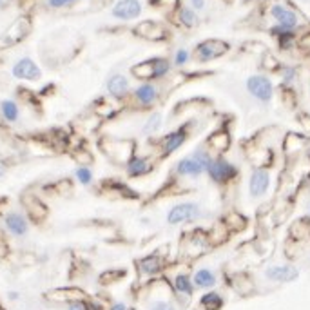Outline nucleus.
I'll list each match as a JSON object with an SVG mask.
<instances>
[{
  "label": "nucleus",
  "instance_id": "nucleus-25",
  "mask_svg": "<svg viewBox=\"0 0 310 310\" xmlns=\"http://www.w3.org/2000/svg\"><path fill=\"white\" fill-rule=\"evenodd\" d=\"M214 276L209 272V270H198L196 276H194V283H196L198 287H212L214 285Z\"/></svg>",
  "mask_w": 310,
  "mask_h": 310
},
{
  "label": "nucleus",
  "instance_id": "nucleus-27",
  "mask_svg": "<svg viewBox=\"0 0 310 310\" xmlns=\"http://www.w3.org/2000/svg\"><path fill=\"white\" fill-rule=\"evenodd\" d=\"M160 127H162V114L160 113H154L147 120V124H145V127H144V131H145L147 134H151V133H156L158 131Z\"/></svg>",
  "mask_w": 310,
  "mask_h": 310
},
{
  "label": "nucleus",
  "instance_id": "nucleus-8",
  "mask_svg": "<svg viewBox=\"0 0 310 310\" xmlns=\"http://www.w3.org/2000/svg\"><path fill=\"white\" fill-rule=\"evenodd\" d=\"M209 174L210 178L214 180V182H218V184H223V182H228V180H232V178L238 174V171H236L234 165H230L228 162H225V160H216V162H212L209 167Z\"/></svg>",
  "mask_w": 310,
  "mask_h": 310
},
{
  "label": "nucleus",
  "instance_id": "nucleus-1",
  "mask_svg": "<svg viewBox=\"0 0 310 310\" xmlns=\"http://www.w3.org/2000/svg\"><path fill=\"white\" fill-rule=\"evenodd\" d=\"M31 33V20L29 17H20L11 24V27L7 29L2 37H0V49H6L11 45H17L22 42L27 35Z\"/></svg>",
  "mask_w": 310,
  "mask_h": 310
},
{
  "label": "nucleus",
  "instance_id": "nucleus-40",
  "mask_svg": "<svg viewBox=\"0 0 310 310\" xmlns=\"http://www.w3.org/2000/svg\"><path fill=\"white\" fill-rule=\"evenodd\" d=\"M0 310H4V309H2V307H0Z\"/></svg>",
  "mask_w": 310,
  "mask_h": 310
},
{
  "label": "nucleus",
  "instance_id": "nucleus-15",
  "mask_svg": "<svg viewBox=\"0 0 310 310\" xmlns=\"http://www.w3.org/2000/svg\"><path fill=\"white\" fill-rule=\"evenodd\" d=\"M272 17L279 22V25L283 27V29H292V27H296L298 24V17H296V13L290 11V9H287L283 6H274L272 7Z\"/></svg>",
  "mask_w": 310,
  "mask_h": 310
},
{
  "label": "nucleus",
  "instance_id": "nucleus-11",
  "mask_svg": "<svg viewBox=\"0 0 310 310\" xmlns=\"http://www.w3.org/2000/svg\"><path fill=\"white\" fill-rule=\"evenodd\" d=\"M13 75L17 78H22V80H38L40 78V69L38 65L29 58H22L15 63L13 67Z\"/></svg>",
  "mask_w": 310,
  "mask_h": 310
},
{
  "label": "nucleus",
  "instance_id": "nucleus-31",
  "mask_svg": "<svg viewBox=\"0 0 310 310\" xmlns=\"http://www.w3.org/2000/svg\"><path fill=\"white\" fill-rule=\"evenodd\" d=\"M76 176H78V180L82 182L83 185H87L89 182H91V178H93V174H91V171H89L87 167H80L78 171H76Z\"/></svg>",
  "mask_w": 310,
  "mask_h": 310
},
{
  "label": "nucleus",
  "instance_id": "nucleus-19",
  "mask_svg": "<svg viewBox=\"0 0 310 310\" xmlns=\"http://www.w3.org/2000/svg\"><path fill=\"white\" fill-rule=\"evenodd\" d=\"M127 87H129V83H127V80L122 75H114L107 83L109 93H111L113 96H116V98H120V96L125 95Z\"/></svg>",
  "mask_w": 310,
  "mask_h": 310
},
{
  "label": "nucleus",
  "instance_id": "nucleus-6",
  "mask_svg": "<svg viewBox=\"0 0 310 310\" xmlns=\"http://www.w3.org/2000/svg\"><path fill=\"white\" fill-rule=\"evenodd\" d=\"M247 89L261 102H269L272 98V83L265 76H250L247 80Z\"/></svg>",
  "mask_w": 310,
  "mask_h": 310
},
{
  "label": "nucleus",
  "instance_id": "nucleus-9",
  "mask_svg": "<svg viewBox=\"0 0 310 310\" xmlns=\"http://www.w3.org/2000/svg\"><path fill=\"white\" fill-rule=\"evenodd\" d=\"M22 205L25 207L29 218H31L35 223H42L45 220V216H47V207H45L44 203L40 202L37 196L25 194V196L22 198Z\"/></svg>",
  "mask_w": 310,
  "mask_h": 310
},
{
  "label": "nucleus",
  "instance_id": "nucleus-34",
  "mask_svg": "<svg viewBox=\"0 0 310 310\" xmlns=\"http://www.w3.org/2000/svg\"><path fill=\"white\" fill-rule=\"evenodd\" d=\"M152 310H174L171 307V305H167V303H156L154 307H152Z\"/></svg>",
  "mask_w": 310,
  "mask_h": 310
},
{
  "label": "nucleus",
  "instance_id": "nucleus-32",
  "mask_svg": "<svg viewBox=\"0 0 310 310\" xmlns=\"http://www.w3.org/2000/svg\"><path fill=\"white\" fill-rule=\"evenodd\" d=\"M187 60H189V53H187L185 49L178 51V53H176V65H184Z\"/></svg>",
  "mask_w": 310,
  "mask_h": 310
},
{
  "label": "nucleus",
  "instance_id": "nucleus-2",
  "mask_svg": "<svg viewBox=\"0 0 310 310\" xmlns=\"http://www.w3.org/2000/svg\"><path fill=\"white\" fill-rule=\"evenodd\" d=\"M169 71V62L165 58H152V60H145V62L134 65L131 73L136 78L142 80H151V78H160Z\"/></svg>",
  "mask_w": 310,
  "mask_h": 310
},
{
  "label": "nucleus",
  "instance_id": "nucleus-16",
  "mask_svg": "<svg viewBox=\"0 0 310 310\" xmlns=\"http://www.w3.org/2000/svg\"><path fill=\"white\" fill-rule=\"evenodd\" d=\"M203 171L205 169L194 158H185L178 164V172L184 174V176H200Z\"/></svg>",
  "mask_w": 310,
  "mask_h": 310
},
{
  "label": "nucleus",
  "instance_id": "nucleus-35",
  "mask_svg": "<svg viewBox=\"0 0 310 310\" xmlns=\"http://www.w3.org/2000/svg\"><path fill=\"white\" fill-rule=\"evenodd\" d=\"M190 4H192L194 9H202L205 6V0H190Z\"/></svg>",
  "mask_w": 310,
  "mask_h": 310
},
{
  "label": "nucleus",
  "instance_id": "nucleus-7",
  "mask_svg": "<svg viewBox=\"0 0 310 310\" xmlns=\"http://www.w3.org/2000/svg\"><path fill=\"white\" fill-rule=\"evenodd\" d=\"M198 214H200V212H198V207L194 203H182V205L172 207L169 216H167V222L171 223V225H176V223L190 222V220H194Z\"/></svg>",
  "mask_w": 310,
  "mask_h": 310
},
{
  "label": "nucleus",
  "instance_id": "nucleus-39",
  "mask_svg": "<svg viewBox=\"0 0 310 310\" xmlns=\"http://www.w3.org/2000/svg\"><path fill=\"white\" fill-rule=\"evenodd\" d=\"M0 6H2V0H0Z\"/></svg>",
  "mask_w": 310,
  "mask_h": 310
},
{
  "label": "nucleus",
  "instance_id": "nucleus-24",
  "mask_svg": "<svg viewBox=\"0 0 310 310\" xmlns=\"http://www.w3.org/2000/svg\"><path fill=\"white\" fill-rule=\"evenodd\" d=\"M202 305L207 310H218L223 305V299L216 292H210V294H205L202 298Z\"/></svg>",
  "mask_w": 310,
  "mask_h": 310
},
{
  "label": "nucleus",
  "instance_id": "nucleus-30",
  "mask_svg": "<svg viewBox=\"0 0 310 310\" xmlns=\"http://www.w3.org/2000/svg\"><path fill=\"white\" fill-rule=\"evenodd\" d=\"M192 158L196 160L198 164L202 165V167H203V169H205V171H209L210 164H212V162H210L209 152H205V151H198V152H194V156H192Z\"/></svg>",
  "mask_w": 310,
  "mask_h": 310
},
{
  "label": "nucleus",
  "instance_id": "nucleus-23",
  "mask_svg": "<svg viewBox=\"0 0 310 310\" xmlns=\"http://www.w3.org/2000/svg\"><path fill=\"white\" fill-rule=\"evenodd\" d=\"M140 267H142V270H144V272L154 274L162 269V261H160L156 256H149V258H144V260L140 261Z\"/></svg>",
  "mask_w": 310,
  "mask_h": 310
},
{
  "label": "nucleus",
  "instance_id": "nucleus-5",
  "mask_svg": "<svg viewBox=\"0 0 310 310\" xmlns=\"http://www.w3.org/2000/svg\"><path fill=\"white\" fill-rule=\"evenodd\" d=\"M105 151L111 158L118 162H127L134 152V142L133 140H109Z\"/></svg>",
  "mask_w": 310,
  "mask_h": 310
},
{
  "label": "nucleus",
  "instance_id": "nucleus-37",
  "mask_svg": "<svg viewBox=\"0 0 310 310\" xmlns=\"http://www.w3.org/2000/svg\"><path fill=\"white\" fill-rule=\"evenodd\" d=\"M113 310H127V309H125V307H124V305H114Z\"/></svg>",
  "mask_w": 310,
  "mask_h": 310
},
{
  "label": "nucleus",
  "instance_id": "nucleus-21",
  "mask_svg": "<svg viewBox=\"0 0 310 310\" xmlns=\"http://www.w3.org/2000/svg\"><path fill=\"white\" fill-rule=\"evenodd\" d=\"M185 142V134L182 133V131H178V133H172L167 136V140H165V145H164V152L165 154H171V152H174L178 149V147L182 145Z\"/></svg>",
  "mask_w": 310,
  "mask_h": 310
},
{
  "label": "nucleus",
  "instance_id": "nucleus-10",
  "mask_svg": "<svg viewBox=\"0 0 310 310\" xmlns=\"http://www.w3.org/2000/svg\"><path fill=\"white\" fill-rule=\"evenodd\" d=\"M142 11V6H140L138 0H120L116 6L113 7V15L116 19L122 20H133L136 19Z\"/></svg>",
  "mask_w": 310,
  "mask_h": 310
},
{
  "label": "nucleus",
  "instance_id": "nucleus-26",
  "mask_svg": "<svg viewBox=\"0 0 310 310\" xmlns=\"http://www.w3.org/2000/svg\"><path fill=\"white\" fill-rule=\"evenodd\" d=\"M2 113L6 116V120H9V122H15L19 118V107H17L15 102H11V100L2 102Z\"/></svg>",
  "mask_w": 310,
  "mask_h": 310
},
{
  "label": "nucleus",
  "instance_id": "nucleus-14",
  "mask_svg": "<svg viewBox=\"0 0 310 310\" xmlns=\"http://www.w3.org/2000/svg\"><path fill=\"white\" fill-rule=\"evenodd\" d=\"M299 272L298 269H294V267H270L269 270H267V278L272 279V281H283V283H287V281H294V279L298 278Z\"/></svg>",
  "mask_w": 310,
  "mask_h": 310
},
{
  "label": "nucleus",
  "instance_id": "nucleus-3",
  "mask_svg": "<svg viewBox=\"0 0 310 310\" xmlns=\"http://www.w3.org/2000/svg\"><path fill=\"white\" fill-rule=\"evenodd\" d=\"M228 51V44L223 40H205L196 47V55L202 62L207 60H214V58L222 57Z\"/></svg>",
  "mask_w": 310,
  "mask_h": 310
},
{
  "label": "nucleus",
  "instance_id": "nucleus-29",
  "mask_svg": "<svg viewBox=\"0 0 310 310\" xmlns=\"http://www.w3.org/2000/svg\"><path fill=\"white\" fill-rule=\"evenodd\" d=\"M176 289L184 294H192V285L187 276H178L176 278Z\"/></svg>",
  "mask_w": 310,
  "mask_h": 310
},
{
  "label": "nucleus",
  "instance_id": "nucleus-22",
  "mask_svg": "<svg viewBox=\"0 0 310 310\" xmlns=\"http://www.w3.org/2000/svg\"><path fill=\"white\" fill-rule=\"evenodd\" d=\"M136 98H138L142 103H151V102H154V98H156V89L152 87V85H142V87L136 91Z\"/></svg>",
  "mask_w": 310,
  "mask_h": 310
},
{
  "label": "nucleus",
  "instance_id": "nucleus-20",
  "mask_svg": "<svg viewBox=\"0 0 310 310\" xmlns=\"http://www.w3.org/2000/svg\"><path fill=\"white\" fill-rule=\"evenodd\" d=\"M149 171H151V164L145 158H133L127 165V172L131 176H144Z\"/></svg>",
  "mask_w": 310,
  "mask_h": 310
},
{
  "label": "nucleus",
  "instance_id": "nucleus-28",
  "mask_svg": "<svg viewBox=\"0 0 310 310\" xmlns=\"http://www.w3.org/2000/svg\"><path fill=\"white\" fill-rule=\"evenodd\" d=\"M180 20H182V24L190 27V25L196 24V13L189 9V7H182V11H180Z\"/></svg>",
  "mask_w": 310,
  "mask_h": 310
},
{
  "label": "nucleus",
  "instance_id": "nucleus-12",
  "mask_svg": "<svg viewBox=\"0 0 310 310\" xmlns=\"http://www.w3.org/2000/svg\"><path fill=\"white\" fill-rule=\"evenodd\" d=\"M45 298L49 299V301H67V303H76V301H82L85 298V294H83L80 289H57V290H51L45 294Z\"/></svg>",
  "mask_w": 310,
  "mask_h": 310
},
{
  "label": "nucleus",
  "instance_id": "nucleus-17",
  "mask_svg": "<svg viewBox=\"0 0 310 310\" xmlns=\"http://www.w3.org/2000/svg\"><path fill=\"white\" fill-rule=\"evenodd\" d=\"M209 145L210 149H214L216 152H223L227 151L228 145H230V136L225 131H216L214 134L209 136Z\"/></svg>",
  "mask_w": 310,
  "mask_h": 310
},
{
  "label": "nucleus",
  "instance_id": "nucleus-18",
  "mask_svg": "<svg viewBox=\"0 0 310 310\" xmlns=\"http://www.w3.org/2000/svg\"><path fill=\"white\" fill-rule=\"evenodd\" d=\"M6 225L13 234H17V236H22V234L27 232V223H25L24 218H22L20 214H17V212H13V214L7 216Z\"/></svg>",
  "mask_w": 310,
  "mask_h": 310
},
{
  "label": "nucleus",
  "instance_id": "nucleus-33",
  "mask_svg": "<svg viewBox=\"0 0 310 310\" xmlns=\"http://www.w3.org/2000/svg\"><path fill=\"white\" fill-rule=\"evenodd\" d=\"M69 2H73V0H49V6L51 7H62V6H65V4H69Z\"/></svg>",
  "mask_w": 310,
  "mask_h": 310
},
{
  "label": "nucleus",
  "instance_id": "nucleus-4",
  "mask_svg": "<svg viewBox=\"0 0 310 310\" xmlns=\"http://www.w3.org/2000/svg\"><path fill=\"white\" fill-rule=\"evenodd\" d=\"M136 35L145 40H152V42H160V40H165L167 38V29L164 25L154 22V20H144L136 25Z\"/></svg>",
  "mask_w": 310,
  "mask_h": 310
},
{
  "label": "nucleus",
  "instance_id": "nucleus-36",
  "mask_svg": "<svg viewBox=\"0 0 310 310\" xmlns=\"http://www.w3.org/2000/svg\"><path fill=\"white\" fill-rule=\"evenodd\" d=\"M71 310H85V307L80 301H76V303H71Z\"/></svg>",
  "mask_w": 310,
  "mask_h": 310
},
{
  "label": "nucleus",
  "instance_id": "nucleus-13",
  "mask_svg": "<svg viewBox=\"0 0 310 310\" xmlns=\"http://www.w3.org/2000/svg\"><path fill=\"white\" fill-rule=\"evenodd\" d=\"M269 185H270L269 172L261 171V169L252 172V176H250V194L252 196H263L269 189Z\"/></svg>",
  "mask_w": 310,
  "mask_h": 310
},
{
  "label": "nucleus",
  "instance_id": "nucleus-38",
  "mask_svg": "<svg viewBox=\"0 0 310 310\" xmlns=\"http://www.w3.org/2000/svg\"><path fill=\"white\" fill-rule=\"evenodd\" d=\"M6 172V167H4V164H0V176Z\"/></svg>",
  "mask_w": 310,
  "mask_h": 310
}]
</instances>
